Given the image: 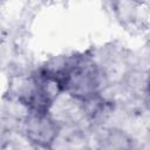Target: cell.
I'll return each instance as SVG.
<instances>
[{
	"label": "cell",
	"instance_id": "obj_2",
	"mask_svg": "<svg viewBox=\"0 0 150 150\" xmlns=\"http://www.w3.org/2000/svg\"><path fill=\"white\" fill-rule=\"evenodd\" d=\"M62 94L59 80L50 67L32 73L19 93V101L28 112H49L56 98Z\"/></svg>",
	"mask_w": 150,
	"mask_h": 150
},
{
	"label": "cell",
	"instance_id": "obj_3",
	"mask_svg": "<svg viewBox=\"0 0 150 150\" xmlns=\"http://www.w3.org/2000/svg\"><path fill=\"white\" fill-rule=\"evenodd\" d=\"M23 130L28 142L34 146L50 150L60 135L61 125L49 112H28Z\"/></svg>",
	"mask_w": 150,
	"mask_h": 150
},
{
	"label": "cell",
	"instance_id": "obj_1",
	"mask_svg": "<svg viewBox=\"0 0 150 150\" xmlns=\"http://www.w3.org/2000/svg\"><path fill=\"white\" fill-rule=\"evenodd\" d=\"M50 68L59 80L62 93L68 94L81 103L100 96L101 73L90 55H71L66 57L60 66Z\"/></svg>",
	"mask_w": 150,
	"mask_h": 150
},
{
	"label": "cell",
	"instance_id": "obj_4",
	"mask_svg": "<svg viewBox=\"0 0 150 150\" xmlns=\"http://www.w3.org/2000/svg\"><path fill=\"white\" fill-rule=\"evenodd\" d=\"M101 150H129V139L121 131H111L101 142Z\"/></svg>",
	"mask_w": 150,
	"mask_h": 150
}]
</instances>
